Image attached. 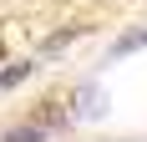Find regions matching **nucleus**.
<instances>
[{"instance_id": "3", "label": "nucleus", "mask_w": 147, "mask_h": 142, "mask_svg": "<svg viewBox=\"0 0 147 142\" xmlns=\"http://www.w3.org/2000/svg\"><path fill=\"white\" fill-rule=\"evenodd\" d=\"M41 137H46V127H36V122H26V127L5 132V142H41Z\"/></svg>"}, {"instance_id": "1", "label": "nucleus", "mask_w": 147, "mask_h": 142, "mask_svg": "<svg viewBox=\"0 0 147 142\" xmlns=\"http://www.w3.org/2000/svg\"><path fill=\"white\" fill-rule=\"evenodd\" d=\"M30 66H36V61H10V66H5V76H0V86H20L30 76Z\"/></svg>"}, {"instance_id": "2", "label": "nucleus", "mask_w": 147, "mask_h": 142, "mask_svg": "<svg viewBox=\"0 0 147 142\" xmlns=\"http://www.w3.org/2000/svg\"><path fill=\"white\" fill-rule=\"evenodd\" d=\"M137 46H147V30H127V36L112 46V56H127V51H137Z\"/></svg>"}]
</instances>
